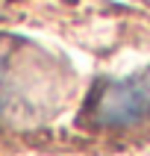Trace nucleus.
Masks as SVG:
<instances>
[{
	"instance_id": "1",
	"label": "nucleus",
	"mask_w": 150,
	"mask_h": 156,
	"mask_svg": "<svg viewBox=\"0 0 150 156\" xmlns=\"http://www.w3.org/2000/svg\"><path fill=\"white\" fill-rule=\"evenodd\" d=\"M85 106L91 124L97 127H130L150 103L138 80H121V83H100Z\"/></svg>"
},
{
	"instance_id": "2",
	"label": "nucleus",
	"mask_w": 150,
	"mask_h": 156,
	"mask_svg": "<svg viewBox=\"0 0 150 156\" xmlns=\"http://www.w3.org/2000/svg\"><path fill=\"white\" fill-rule=\"evenodd\" d=\"M6 109V62L0 59V112Z\"/></svg>"
}]
</instances>
